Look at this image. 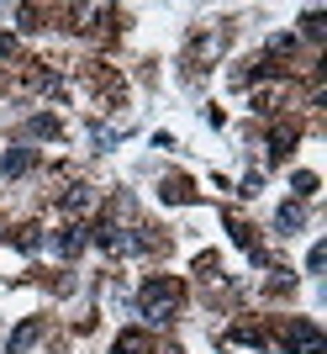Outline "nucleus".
Wrapping results in <instances>:
<instances>
[{
  "label": "nucleus",
  "mask_w": 327,
  "mask_h": 354,
  "mask_svg": "<svg viewBox=\"0 0 327 354\" xmlns=\"http://www.w3.org/2000/svg\"><path fill=\"white\" fill-rule=\"evenodd\" d=\"M280 344L285 349H301V354H322V333H317L312 323H290L280 333Z\"/></svg>",
  "instance_id": "f03ea898"
},
{
  "label": "nucleus",
  "mask_w": 327,
  "mask_h": 354,
  "mask_svg": "<svg viewBox=\"0 0 327 354\" xmlns=\"http://www.w3.org/2000/svg\"><path fill=\"white\" fill-rule=\"evenodd\" d=\"M143 312L153 323H169L179 312V281H148L143 286Z\"/></svg>",
  "instance_id": "f257e3e1"
},
{
  "label": "nucleus",
  "mask_w": 327,
  "mask_h": 354,
  "mask_svg": "<svg viewBox=\"0 0 327 354\" xmlns=\"http://www.w3.org/2000/svg\"><path fill=\"white\" fill-rule=\"evenodd\" d=\"M301 222H306V212H301V207H280V227H285V233L301 227Z\"/></svg>",
  "instance_id": "20e7f679"
},
{
  "label": "nucleus",
  "mask_w": 327,
  "mask_h": 354,
  "mask_svg": "<svg viewBox=\"0 0 327 354\" xmlns=\"http://www.w3.org/2000/svg\"><path fill=\"white\" fill-rule=\"evenodd\" d=\"M111 354H148V333H121Z\"/></svg>",
  "instance_id": "7ed1b4c3"
},
{
  "label": "nucleus",
  "mask_w": 327,
  "mask_h": 354,
  "mask_svg": "<svg viewBox=\"0 0 327 354\" xmlns=\"http://www.w3.org/2000/svg\"><path fill=\"white\" fill-rule=\"evenodd\" d=\"M27 169V148H16V153H6V175H21Z\"/></svg>",
  "instance_id": "39448f33"
}]
</instances>
